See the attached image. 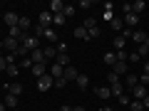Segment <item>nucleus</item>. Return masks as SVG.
Returning <instances> with one entry per match:
<instances>
[{"label":"nucleus","instance_id":"obj_1","mask_svg":"<svg viewBox=\"0 0 149 111\" xmlns=\"http://www.w3.org/2000/svg\"><path fill=\"white\" fill-rule=\"evenodd\" d=\"M35 86H37V91H47V89L55 86V79L50 77V74H45V77H40V79H35Z\"/></svg>","mask_w":149,"mask_h":111},{"label":"nucleus","instance_id":"obj_2","mask_svg":"<svg viewBox=\"0 0 149 111\" xmlns=\"http://www.w3.org/2000/svg\"><path fill=\"white\" fill-rule=\"evenodd\" d=\"M0 47H3V49H8V52H17L20 42H17V40H13V37H5V40L0 42Z\"/></svg>","mask_w":149,"mask_h":111},{"label":"nucleus","instance_id":"obj_3","mask_svg":"<svg viewBox=\"0 0 149 111\" xmlns=\"http://www.w3.org/2000/svg\"><path fill=\"white\" fill-rule=\"evenodd\" d=\"M122 22H124V27H129V30H132V27H137V25H139V15H134V12H127V15L122 17Z\"/></svg>","mask_w":149,"mask_h":111},{"label":"nucleus","instance_id":"obj_4","mask_svg":"<svg viewBox=\"0 0 149 111\" xmlns=\"http://www.w3.org/2000/svg\"><path fill=\"white\" fill-rule=\"evenodd\" d=\"M32 77H35V79H40V77H45V74H47V62H42V64H32Z\"/></svg>","mask_w":149,"mask_h":111},{"label":"nucleus","instance_id":"obj_5","mask_svg":"<svg viewBox=\"0 0 149 111\" xmlns=\"http://www.w3.org/2000/svg\"><path fill=\"white\" fill-rule=\"evenodd\" d=\"M62 77H65V82H77V77H80V72L70 64V67H65V72H62Z\"/></svg>","mask_w":149,"mask_h":111},{"label":"nucleus","instance_id":"obj_6","mask_svg":"<svg viewBox=\"0 0 149 111\" xmlns=\"http://www.w3.org/2000/svg\"><path fill=\"white\" fill-rule=\"evenodd\" d=\"M62 72H65V67H60L57 62H55V64H50V67H47V74L52 77V79H60V77H62Z\"/></svg>","mask_w":149,"mask_h":111},{"label":"nucleus","instance_id":"obj_7","mask_svg":"<svg viewBox=\"0 0 149 111\" xmlns=\"http://www.w3.org/2000/svg\"><path fill=\"white\" fill-rule=\"evenodd\" d=\"M95 96L104 101V99H109V96H112V89H109V86H95Z\"/></svg>","mask_w":149,"mask_h":111},{"label":"nucleus","instance_id":"obj_8","mask_svg":"<svg viewBox=\"0 0 149 111\" xmlns=\"http://www.w3.org/2000/svg\"><path fill=\"white\" fill-rule=\"evenodd\" d=\"M3 20H5L8 27H17V22H20V15H15V12H5L3 15Z\"/></svg>","mask_w":149,"mask_h":111},{"label":"nucleus","instance_id":"obj_9","mask_svg":"<svg viewBox=\"0 0 149 111\" xmlns=\"http://www.w3.org/2000/svg\"><path fill=\"white\" fill-rule=\"evenodd\" d=\"M139 84V74H127L124 77V89H134Z\"/></svg>","mask_w":149,"mask_h":111},{"label":"nucleus","instance_id":"obj_10","mask_svg":"<svg viewBox=\"0 0 149 111\" xmlns=\"http://www.w3.org/2000/svg\"><path fill=\"white\" fill-rule=\"evenodd\" d=\"M147 37H149V35H147L144 30H134V32H132V40H134V42L139 45V47H142V45L147 42Z\"/></svg>","mask_w":149,"mask_h":111},{"label":"nucleus","instance_id":"obj_11","mask_svg":"<svg viewBox=\"0 0 149 111\" xmlns=\"http://www.w3.org/2000/svg\"><path fill=\"white\" fill-rule=\"evenodd\" d=\"M40 25H42V27H52V12H50V10L40 12Z\"/></svg>","mask_w":149,"mask_h":111},{"label":"nucleus","instance_id":"obj_12","mask_svg":"<svg viewBox=\"0 0 149 111\" xmlns=\"http://www.w3.org/2000/svg\"><path fill=\"white\" fill-rule=\"evenodd\" d=\"M144 96H147V86H142V84H137L132 89V99H137V101H142Z\"/></svg>","mask_w":149,"mask_h":111},{"label":"nucleus","instance_id":"obj_13","mask_svg":"<svg viewBox=\"0 0 149 111\" xmlns=\"http://www.w3.org/2000/svg\"><path fill=\"white\" fill-rule=\"evenodd\" d=\"M30 59H32V64H42V62H45L42 49H40V47H37V49H32V52H30Z\"/></svg>","mask_w":149,"mask_h":111},{"label":"nucleus","instance_id":"obj_14","mask_svg":"<svg viewBox=\"0 0 149 111\" xmlns=\"http://www.w3.org/2000/svg\"><path fill=\"white\" fill-rule=\"evenodd\" d=\"M112 72L117 74V77H122V74H127V72H129V62H117Z\"/></svg>","mask_w":149,"mask_h":111},{"label":"nucleus","instance_id":"obj_15","mask_svg":"<svg viewBox=\"0 0 149 111\" xmlns=\"http://www.w3.org/2000/svg\"><path fill=\"white\" fill-rule=\"evenodd\" d=\"M5 89H8V94H13V96H20V94H22V84H17V82L5 84Z\"/></svg>","mask_w":149,"mask_h":111},{"label":"nucleus","instance_id":"obj_16","mask_svg":"<svg viewBox=\"0 0 149 111\" xmlns=\"http://www.w3.org/2000/svg\"><path fill=\"white\" fill-rule=\"evenodd\" d=\"M62 10H65V3H62V0H52V3H50V12H52V15H60Z\"/></svg>","mask_w":149,"mask_h":111},{"label":"nucleus","instance_id":"obj_17","mask_svg":"<svg viewBox=\"0 0 149 111\" xmlns=\"http://www.w3.org/2000/svg\"><path fill=\"white\" fill-rule=\"evenodd\" d=\"M27 32H22L20 27H10V32H8V37H13V40H17V42H22V37H25Z\"/></svg>","mask_w":149,"mask_h":111},{"label":"nucleus","instance_id":"obj_18","mask_svg":"<svg viewBox=\"0 0 149 111\" xmlns=\"http://www.w3.org/2000/svg\"><path fill=\"white\" fill-rule=\"evenodd\" d=\"M17 27H20L22 32H27V35H30V27H32V20H30V17H25V15H22V17H20V22H17Z\"/></svg>","mask_w":149,"mask_h":111},{"label":"nucleus","instance_id":"obj_19","mask_svg":"<svg viewBox=\"0 0 149 111\" xmlns=\"http://www.w3.org/2000/svg\"><path fill=\"white\" fill-rule=\"evenodd\" d=\"M74 84H77V89H87V86H90V77H87V74H80Z\"/></svg>","mask_w":149,"mask_h":111},{"label":"nucleus","instance_id":"obj_20","mask_svg":"<svg viewBox=\"0 0 149 111\" xmlns=\"http://www.w3.org/2000/svg\"><path fill=\"white\" fill-rule=\"evenodd\" d=\"M42 54H45V62H50V59L57 57V49L55 47H42Z\"/></svg>","mask_w":149,"mask_h":111},{"label":"nucleus","instance_id":"obj_21","mask_svg":"<svg viewBox=\"0 0 149 111\" xmlns=\"http://www.w3.org/2000/svg\"><path fill=\"white\" fill-rule=\"evenodd\" d=\"M109 27H112L114 32H122V30H124V22H122V17H114V20L109 22Z\"/></svg>","mask_w":149,"mask_h":111},{"label":"nucleus","instance_id":"obj_22","mask_svg":"<svg viewBox=\"0 0 149 111\" xmlns=\"http://www.w3.org/2000/svg\"><path fill=\"white\" fill-rule=\"evenodd\" d=\"M74 37H77V40H90V35H87L85 25H82V27H74Z\"/></svg>","mask_w":149,"mask_h":111},{"label":"nucleus","instance_id":"obj_23","mask_svg":"<svg viewBox=\"0 0 149 111\" xmlns=\"http://www.w3.org/2000/svg\"><path fill=\"white\" fill-rule=\"evenodd\" d=\"M8 77H13V79H17V74H20V67H17V64H8Z\"/></svg>","mask_w":149,"mask_h":111},{"label":"nucleus","instance_id":"obj_24","mask_svg":"<svg viewBox=\"0 0 149 111\" xmlns=\"http://www.w3.org/2000/svg\"><path fill=\"white\" fill-rule=\"evenodd\" d=\"M42 37H47V40H50V42H52V45H55V42H60V40H57V32H55L52 27H47V30H45V35H42Z\"/></svg>","mask_w":149,"mask_h":111},{"label":"nucleus","instance_id":"obj_25","mask_svg":"<svg viewBox=\"0 0 149 111\" xmlns=\"http://www.w3.org/2000/svg\"><path fill=\"white\" fill-rule=\"evenodd\" d=\"M104 64L114 67V64H117V52H107V54H104Z\"/></svg>","mask_w":149,"mask_h":111},{"label":"nucleus","instance_id":"obj_26","mask_svg":"<svg viewBox=\"0 0 149 111\" xmlns=\"http://www.w3.org/2000/svg\"><path fill=\"white\" fill-rule=\"evenodd\" d=\"M55 62H57L60 67H70V54H57V57H55Z\"/></svg>","mask_w":149,"mask_h":111},{"label":"nucleus","instance_id":"obj_27","mask_svg":"<svg viewBox=\"0 0 149 111\" xmlns=\"http://www.w3.org/2000/svg\"><path fill=\"white\" fill-rule=\"evenodd\" d=\"M3 104H5V106H13V111H15V109H17V96L8 94V96H5V101H3Z\"/></svg>","mask_w":149,"mask_h":111},{"label":"nucleus","instance_id":"obj_28","mask_svg":"<svg viewBox=\"0 0 149 111\" xmlns=\"http://www.w3.org/2000/svg\"><path fill=\"white\" fill-rule=\"evenodd\" d=\"M124 42H127V40H124L122 35H117V37H114V52H119V49H124Z\"/></svg>","mask_w":149,"mask_h":111},{"label":"nucleus","instance_id":"obj_29","mask_svg":"<svg viewBox=\"0 0 149 111\" xmlns=\"http://www.w3.org/2000/svg\"><path fill=\"white\" fill-rule=\"evenodd\" d=\"M144 8H147V3H144V0H137V3L132 5V12H134V15H139V12H142Z\"/></svg>","mask_w":149,"mask_h":111},{"label":"nucleus","instance_id":"obj_30","mask_svg":"<svg viewBox=\"0 0 149 111\" xmlns=\"http://www.w3.org/2000/svg\"><path fill=\"white\" fill-rule=\"evenodd\" d=\"M65 22H67V17H65L62 12H60V15H52V25H57V27H62Z\"/></svg>","mask_w":149,"mask_h":111},{"label":"nucleus","instance_id":"obj_31","mask_svg":"<svg viewBox=\"0 0 149 111\" xmlns=\"http://www.w3.org/2000/svg\"><path fill=\"white\" fill-rule=\"evenodd\" d=\"M112 89V96H122L124 94V84H114V86H109Z\"/></svg>","mask_w":149,"mask_h":111},{"label":"nucleus","instance_id":"obj_32","mask_svg":"<svg viewBox=\"0 0 149 111\" xmlns=\"http://www.w3.org/2000/svg\"><path fill=\"white\" fill-rule=\"evenodd\" d=\"M129 109H132V111H144V104L137 101V99H132V101H129Z\"/></svg>","mask_w":149,"mask_h":111},{"label":"nucleus","instance_id":"obj_33","mask_svg":"<svg viewBox=\"0 0 149 111\" xmlns=\"http://www.w3.org/2000/svg\"><path fill=\"white\" fill-rule=\"evenodd\" d=\"M117 101H119V104H122V106H129V101H132V96H129L127 91H124L122 96H117Z\"/></svg>","mask_w":149,"mask_h":111},{"label":"nucleus","instance_id":"obj_34","mask_svg":"<svg viewBox=\"0 0 149 111\" xmlns=\"http://www.w3.org/2000/svg\"><path fill=\"white\" fill-rule=\"evenodd\" d=\"M127 62H132V64H139V62H142V57H139V52H129Z\"/></svg>","mask_w":149,"mask_h":111},{"label":"nucleus","instance_id":"obj_35","mask_svg":"<svg viewBox=\"0 0 149 111\" xmlns=\"http://www.w3.org/2000/svg\"><path fill=\"white\" fill-rule=\"evenodd\" d=\"M74 10H77V8H74V5H65L62 15H65V17H72V15H74Z\"/></svg>","mask_w":149,"mask_h":111},{"label":"nucleus","instance_id":"obj_36","mask_svg":"<svg viewBox=\"0 0 149 111\" xmlns=\"http://www.w3.org/2000/svg\"><path fill=\"white\" fill-rule=\"evenodd\" d=\"M107 79H109V84H112V86H114V84H122V79H119L114 72H109V77H107Z\"/></svg>","mask_w":149,"mask_h":111},{"label":"nucleus","instance_id":"obj_37","mask_svg":"<svg viewBox=\"0 0 149 111\" xmlns=\"http://www.w3.org/2000/svg\"><path fill=\"white\" fill-rule=\"evenodd\" d=\"M139 84H142V86H149V74H139Z\"/></svg>","mask_w":149,"mask_h":111},{"label":"nucleus","instance_id":"obj_38","mask_svg":"<svg viewBox=\"0 0 149 111\" xmlns=\"http://www.w3.org/2000/svg\"><path fill=\"white\" fill-rule=\"evenodd\" d=\"M92 27H97V20H92V17H87V20H85V30H92Z\"/></svg>","mask_w":149,"mask_h":111},{"label":"nucleus","instance_id":"obj_39","mask_svg":"<svg viewBox=\"0 0 149 111\" xmlns=\"http://www.w3.org/2000/svg\"><path fill=\"white\" fill-rule=\"evenodd\" d=\"M55 49H57V54H67V45H65V42H57Z\"/></svg>","mask_w":149,"mask_h":111},{"label":"nucleus","instance_id":"obj_40","mask_svg":"<svg viewBox=\"0 0 149 111\" xmlns=\"http://www.w3.org/2000/svg\"><path fill=\"white\" fill-rule=\"evenodd\" d=\"M87 35H90V40H95V37H100V27H92V30H87Z\"/></svg>","mask_w":149,"mask_h":111},{"label":"nucleus","instance_id":"obj_41","mask_svg":"<svg viewBox=\"0 0 149 111\" xmlns=\"http://www.w3.org/2000/svg\"><path fill=\"white\" fill-rule=\"evenodd\" d=\"M62 86H67V82H65V77H60V79H55V89H62Z\"/></svg>","mask_w":149,"mask_h":111},{"label":"nucleus","instance_id":"obj_42","mask_svg":"<svg viewBox=\"0 0 149 111\" xmlns=\"http://www.w3.org/2000/svg\"><path fill=\"white\" fill-rule=\"evenodd\" d=\"M20 67H30V69H32V59H30V57H22V62H20Z\"/></svg>","mask_w":149,"mask_h":111},{"label":"nucleus","instance_id":"obj_43","mask_svg":"<svg viewBox=\"0 0 149 111\" xmlns=\"http://www.w3.org/2000/svg\"><path fill=\"white\" fill-rule=\"evenodd\" d=\"M77 8H92V3H90V0H80V3H77Z\"/></svg>","mask_w":149,"mask_h":111},{"label":"nucleus","instance_id":"obj_44","mask_svg":"<svg viewBox=\"0 0 149 111\" xmlns=\"http://www.w3.org/2000/svg\"><path fill=\"white\" fill-rule=\"evenodd\" d=\"M137 52H139V57H147V54H149V49H147V47H144V45H142V47H139Z\"/></svg>","mask_w":149,"mask_h":111},{"label":"nucleus","instance_id":"obj_45","mask_svg":"<svg viewBox=\"0 0 149 111\" xmlns=\"http://www.w3.org/2000/svg\"><path fill=\"white\" fill-rule=\"evenodd\" d=\"M8 69V62H5V57H0V72H5Z\"/></svg>","mask_w":149,"mask_h":111},{"label":"nucleus","instance_id":"obj_46","mask_svg":"<svg viewBox=\"0 0 149 111\" xmlns=\"http://www.w3.org/2000/svg\"><path fill=\"white\" fill-rule=\"evenodd\" d=\"M142 104H144V109H149V94H147V96L142 99Z\"/></svg>","mask_w":149,"mask_h":111},{"label":"nucleus","instance_id":"obj_47","mask_svg":"<svg viewBox=\"0 0 149 111\" xmlns=\"http://www.w3.org/2000/svg\"><path fill=\"white\" fill-rule=\"evenodd\" d=\"M72 111H87L85 106H72Z\"/></svg>","mask_w":149,"mask_h":111},{"label":"nucleus","instance_id":"obj_48","mask_svg":"<svg viewBox=\"0 0 149 111\" xmlns=\"http://www.w3.org/2000/svg\"><path fill=\"white\" fill-rule=\"evenodd\" d=\"M144 74H149V62H144Z\"/></svg>","mask_w":149,"mask_h":111},{"label":"nucleus","instance_id":"obj_49","mask_svg":"<svg viewBox=\"0 0 149 111\" xmlns=\"http://www.w3.org/2000/svg\"><path fill=\"white\" fill-rule=\"evenodd\" d=\"M5 109H8V106H5V104H0V111H5Z\"/></svg>","mask_w":149,"mask_h":111},{"label":"nucleus","instance_id":"obj_50","mask_svg":"<svg viewBox=\"0 0 149 111\" xmlns=\"http://www.w3.org/2000/svg\"><path fill=\"white\" fill-rule=\"evenodd\" d=\"M144 47H147V49H149V37H147V42H144Z\"/></svg>","mask_w":149,"mask_h":111},{"label":"nucleus","instance_id":"obj_51","mask_svg":"<svg viewBox=\"0 0 149 111\" xmlns=\"http://www.w3.org/2000/svg\"><path fill=\"white\" fill-rule=\"evenodd\" d=\"M15 111H22V109H15Z\"/></svg>","mask_w":149,"mask_h":111},{"label":"nucleus","instance_id":"obj_52","mask_svg":"<svg viewBox=\"0 0 149 111\" xmlns=\"http://www.w3.org/2000/svg\"><path fill=\"white\" fill-rule=\"evenodd\" d=\"M90 111H97V109H90Z\"/></svg>","mask_w":149,"mask_h":111}]
</instances>
